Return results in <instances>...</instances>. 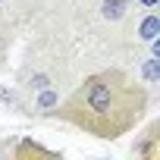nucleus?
Masks as SVG:
<instances>
[{"instance_id": "obj_8", "label": "nucleus", "mask_w": 160, "mask_h": 160, "mask_svg": "<svg viewBox=\"0 0 160 160\" xmlns=\"http://www.w3.org/2000/svg\"><path fill=\"white\" fill-rule=\"evenodd\" d=\"M135 3H141L144 10H157V3H160V0H135Z\"/></svg>"}, {"instance_id": "obj_6", "label": "nucleus", "mask_w": 160, "mask_h": 160, "mask_svg": "<svg viewBox=\"0 0 160 160\" xmlns=\"http://www.w3.org/2000/svg\"><path fill=\"white\" fill-rule=\"evenodd\" d=\"M157 63H160L157 57H148V60H144V66H141V75H144V85H154V82H157V75H160V72H157Z\"/></svg>"}, {"instance_id": "obj_5", "label": "nucleus", "mask_w": 160, "mask_h": 160, "mask_svg": "<svg viewBox=\"0 0 160 160\" xmlns=\"http://www.w3.org/2000/svg\"><path fill=\"white\" fill-rule=\"evenodd\" d=\"M57 104H60V94H57L53 88H41L38 98H35V110H38L41 116H53Z\"/></svg>"}, {"instance_id": "obj_7", "label": "nucleus", "mask_w": 160, "mask_h": 160, "mask_svg": "<svg viewBox=\"0 0 160 160\" xmlns=\"http://www.w3.org/2000/svg\"><path fill=\"white\" fill-rule=\"evenodd\" d=\"M41 88H50V75H44V72H38L32 78V91H41Z\"/></svg>"}, {"instance_id": "obj_4", "label": "nucleus", "mask_w": 160, "mask_h": 160, "mask_svg": "<svg viewBox=\"0 0 160 160\" xmlns=\"http://www.w3.org/2000/svg\"><path fill=\"white\" fill-rule=\"evenodd\" d=\"M138 41L141 44H151V41H157L160 38V19H157V13L154 10H148L144 16H141V22H138Z\"/></svg>"}, {"instance_id": "obj_1", "label": "nucleus", "mask_w": 160, "mask_h": 160, "mask_svg": "<svg viewBox=\"0 0 160 160\" xmlns=\"http://www.w3.org/2000/svg\"><path fill=\"white\" fill-rule=\"evenodd\" d=\"M151 94L141 78L126 69H101L82 78L66 101L57 104L53 116L101 141H116L141 126L148 116Z\"/></svg>"}, {"instance_id": "obj_3", "label": "nucleus", "mask_w": 160, "mask_h": 160, "mask_svg": "<svg viewBox=\"0 0 160 160\" xmlns=\"http://www.w3.org/2000/svg\"><path fill=\"white\" fill-rule=\"evenodd\" d=\"M13 157H16V160H28V157H47V160H53V157H60V151L44 148V144H38V141H32V138H22V141L13 148Z\"/></svg>"}, {"instance_id": "obj_2", "label": "nucleus", "mask_w": 160, "mask_h": 160, "mask_svg": "<svg viewBox=\"0 0 160 160\" xmlns=\"http://www.w3.org/2000/svg\"><path fill=\"white\" fill-rule=\"evenodd\" d=\"M132 154H138V157H144V160H160V122H157V119L148 126L144 138L132 148Z\"/></svg>"}, {"instance_id": "obj_9", "label": "nucleus", "mask_w": 160, "mask_h": 160, "mask_svg": "<svg viewBox=\"0 0 160 160\" xmlns=\"http://www.w3.org/2000/svg\"><path fill=\"white\" fill-rule=\"evenodd\" d=\"M0 3H3V0H0Z\"/></svg>"}]
</instances>
